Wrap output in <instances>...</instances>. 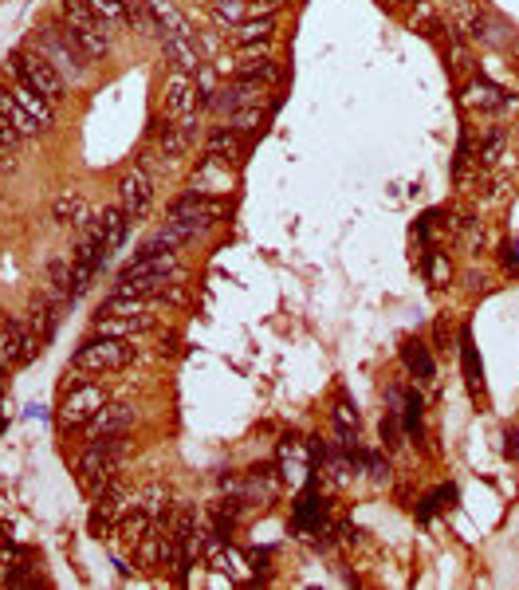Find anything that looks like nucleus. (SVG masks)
<instances>
[{
    "label": "nucleus",
    "instance_id": "39448f33",
    "mask_svg": "<svg viewBox=\"0 0 519 590\" xmlns=\"http://www.w3.org/2000/svg\"><path fill=\"white\" fill-rule=\"evenodd\" d=\"M8 67H12V75H16V83H24V87H32V90H40L43 98H51V103H59L63 98V75L56 71V63L51 59H43L40 51H12V59H8Z\"/></svg>",
    "mask_w": 519,
    "mask_h": 590
},
{
    "label": "nucleus",
    "instance_id": "72a5a7b5",
    "mask_svg": "<svg viewBox=\"0 0 519 590\" xmlns=\"http://www.w3.org/2000/svg\"><path fill=\"white\" fill-rule=\"evenodd\" d=\"M90 8H95L103 20H111V24H118V20H126V0H87Z\"/></svg>",
    "mask_w": 519,
    "mask_h": 590
},
{
    "label": "nucleus",
    "instance_id": "4c0bfd02",
    "mask_svg": "<svg viewBox=\"0 0 519 590\" xmlns=\"http://www.w3.org/2000/svg\"><path fill=\"white\" fill-rule=\"evenodd\" d=\"M504 452L519 460V429H515V425H512V429H504Z\"/></svg>",
    "mask_w": 519,
    "mask_h": 590
},
{
    "label": "nucleus",
    "instance_id": "cd10ccee",
    "mask_svg": "<svg viewBox=\"0 0 519 590\" xmlns=\"http://www.w3.org/2000/svg\"><path fill=\"white\" fill-rule=\"evenodd\" d=\"M504 146H507V130L504 126H488L480 146H476V161L480 166H496V161L504 158Z\"/></svg>",
    "mask_w": 519,
    "mask_h": 590
},
{
    "label": "nucleus",
    "instance_id": "ea45409f",
    "mask_svg": "<svg viewBox=\"0 0 519 590\" xmlns=\"http://www.w3.org/2000/svg\"><path fill=\"white\" fill-rule=\"evenodd\" d=\"M512 260L519 264V240H512V244H507V264H512Z\"/></svg>",
    "mask_w": 519,
    "mask_h": 590
},
{
    "label": "nucleus",
    "instance_id": "0eeeda50",
    "mask_svg": "<svg viewBox=\"0 0 519 590\" xmlns=\"http://www.w3.org/2000/svg\"><path fill=\"white\" fill-rule=\"evenodd\" d=\"M35 51H40L43 59L56 63V71H71V79H83L87 75V51L75 43V35L67 32V24L63 28H48L40 32V43H35Z\"/></svg>",
    "mask_w": 519,
    "mask_h": 590
},
{
    "label": "nucleus",
    "instance_id": "dca6fc26",
    "mask_svg": "<svg viewBox=\"0 0 519 590\" xmlns=\"http://www.w3.org/2000/svg\"><path fill=\"white\" fill-rule=\"evenodd\" d=\"M161 51H166V63L181 75H197L201 71V56H197V43L193 35H181V32H169L161 40Z\"/></svg>",
    "mask_w": 519,
    "mask_h": 590
},
{
    "label": "nucleus",
    "instance_id": "bb28decb",
    "mask_svg": "<svg viewBox=\"0 0 519 590\" xmlns=\"http://www.w3.org/2000/svg\"><path fill=\"white\" fill-rule=\"evenodd\" d=\"M153 311V299H142V295H126V292H114L111 299H103L98 315H145Z\"/></svg>",
    "mask_w": 519,
    "mask_h": 590
},
{
    "label": "nucleus",
    "instance_id": "9b49d317",
    "mask_svg": "<svg viewBox=\"0 0 519 590\" xmlns=\"http://www.w3.org/2000/svg\"><path fill=\"white\" fill-rule=\"evenodd\" d=\"M173 271H177V256H173V252H161V248H150V244H145L138 256L122 264V271H118V284H122V279H145V276H166V279H169Z\"/></svg>",
    "mask_w": 519,
    "mask_h": 590
},
{
    "label": "nucleus",
    "instance_id": "f3484780",
    "mask_svg": "<svg viewBox=\"0 0 519 590\" xmlns=\"http://www.w3.org/2000/svg\"><path fill=\"white\" fill-rule=\"evenodd\" d=\"M130 425H134V410H130V405H111V402H106L103 410H98L83 425V429H87V437L95 441V437H114V433H126Z\"/></svg>",
    "mask_w": 519,
    "mask_h": 590
},
{
    "label": "nucleus",
    "instance_id": "ddd939ff",
    "mask_svg": "<svg viewBox=\"0 0 519 590\" xmlns=\"http://www.w3.org/2000/svg\"><path fill=\"white\" fill-rule=\"evenodd\" d=\"M87 229L98 236V244H103L106 252H114L118 244L126 240V232H130V216L122 213V205H111V208H103L98 216H90Z\"/></svg>",
    "mask_w": 519,
    "mask_h": 590
},
{
    "label": "nucleus",
    "instance_id": "c85d7f7f",
    "mask_svg": "<svg viewBox=\"0 0 519 590\" xmlns=\"http://www.w3.org/2000/svg\"><path fill=\"white\" fill-rule=\"evenodd\" d=\"M279 468H284V476H299V472H307V449L303 441L287 437L279 444Z\"/></svg>",
    "mask_w": 519,
    "mask_h": 590
},
{
    "label": "nucleus",
    "instance_id": "c9c22d12",
    "mask_svg": "<svg viewBox=\"0 0 519 590\" xmlns=\"http://www.w3.org/2000/svg\"><path fill=\"white\" fill-rule=\"evenodd\" d=\"M16 146H20V134H16V126L8 122L4 114H0V150H8V153H12Z\"/></svg>",
    "mask_w": 519,
    "mask_h": 590
},
{
    "label": "nucleus",
    "instance_id": "58836bf2",
    "mask_svg": "<svg viewBox=\"0 0 519 590\" xmlns=\"http://www.w3.org/2000/svg\"><path fill=\"white\" fill-rule=\"evenodd\" d=\"M12 570L16 567H8V559H0V586H12Z\"/></svg>",
    "mask_w": 519,
    "mask_h": 590
},
{
    "label": "nucleus",
    "instance_id": "a211bd4d",
    "mask_svg": "<svg viewBox=\"0 0 519 590\" xmlns=\"http://www.w3.org/2000/svg\"><path fill=\"white\" fill-rule=\"evenodd\" d=\"M263 103V83L260 79H232L229 87L221 90V98H213L216 111H240V106H260Z\"/></svg>",
    "mask_w": 519,
    "mask_h": 590
},
{
    "label": "nucleus",
    "instance_id": "2f4dec72",
    "mask_svg": "<svg viewBox=\"0 0 519 590\" xmlns=\"http://www.w3.org/2000/svg\"><path fill=\"white\" fill-rule=\"evenodd\" d=\"M260 122H263V111H260V106H240V111L229 114V130H236V134L260 130Z\"/></svg>",
    "mask_w": 519,
    "mask_h": 590
},
{
    "label": "nucleus",
    "instance_id": "f257e3e1",
    "mask_svg": "<svg viewBox=\"0 0 519 590\" xmlns=\"http://www.w3.org/2000/svg\"><path fill=\"white\" fill-rule=\"evenodd\" d=\"M126 452V433H114V437H95L79 457V484L87 488L90 496L103 492L106 484L118 480V465H122Z\"/></svg>",
    "mask_w": 519,
    "mask_h": 590
},
{
    "label": "nucleus",
    "instance_id": "c756f323",
    "mask_svg": "<svg viewBox=\"0 0 519 590\" xmlns=\"http://www.w3.org/2000/svg\"><path fill=\"white\" fill-rule=\"evenodd\" d=\"M334 429H339V437L342 441H358V429H362V417H358V410H354L350 402H339L334 405Z\"/></svg>",
    "mask_w": 519,
    "mask_h": 590
},
{
    "label": "nucleus",
    "instance_id": "473e14b6",
    "mask_svg": "<svg viewBox=\"0 0 519 590\" xmlns=\"http://www.w3.org/2000/svg\"><path fill=\"white\" fill-rule=\"evenodd\" d=\"M425 271H429V279H433L436 287L449 284V276H452L449 256H444V252H425Z\"/></svg>",
    "mask_w": 519,
    "mask_h": 590
},
{
    "label": "nucleus",
    "instance_id": "4be33fe9",
    "mask_svg": "<svg viewBox=\"0 0 519 590\" xmlns=\"http://www.w3.org/2000/svg\"><path fill=\"white\" fill-rule=\"evenodd\" d=\"M51 216H56L59 224H75V229H87L95 213H90V205H87L83 193H59L56 205H51Z\"/></svg>",
    "mask_w": 519,
    "mask_h": 590
},
{
    "label": "nucleus",
    "instance_id": "6ab92c4d",
    "mask_svg": "<svg viewBox=\"0 0 519 590\" xmlns=\"http://www.w3.org/2000/svg\"><path fill=\"white\" fill-rule=\"evenodd\" d=\"M153 326V311L145 315H98L95 319V334H111V339H134V334L150 331Z\"/></svg>",
    "mask_w": 519,
    "mask_h": 590
},
{
    "label": "nucleus",
    "instance_id": "7ed1b4c3",
    "mask_svg": "<svg viewBox=\"0 0 519 590\" xmlns=\"http://www.w3.org/2000/svg\"><path fill=\"white\" fill-rule=\"evenodd\" d=\"M138 358V347L130 339H111V334H95L83 347L71 354V366L75 370H90V374H114V370H126Z\"/></svg>",
    "mask_w": 519,
    "mask_h": 590
},
{
    "label": "nucleus",
    "instance_id": "412c9836",
    "mask_svg": "<svg viewBox=\"0 0 519 590\" xmlns=\"http://www.w3.org/2000/svg\"><path fill=\"white\" fill-rule=\"evenodd\" d=\"M208 158L221 161V166H240V158H244V142H240V134L229 130V126L213 130V134H208Z\"/></svg>",
    "mask_w": 519,
    "mask_h": 590
},
{
    "label": "nucleus",
    "instance_id": "9d476101",
    "mask_svg": "<svg viewBox=\"0 0 519 590\" xmlns=\"http://www.w3.org/2000/svg\"><path fill=\"white\" fill-rule=\"evenodd\" d=\"M118 201H122V213L130 216V221H138V216L150 213V205H153L150 174H145V169H130V174L118 181Z\"/></svg>",
    "mask_w": 519,
    "mask_h": 590
},
{
    "label": "nucleus",
    "instance_id": "5701e85b",
    "mask_svg": "<svg viewBox=\"0 0 519 590\" xmlns=\"http://www.w3.org/2000/svg\"><path fill=\"white\" fill-rule=\"evenodd\" d=\"M460 362H464V382H468L472 397H484V366H480V354L472 347V331H460Z\"/></svg>",
    "mask_w": 519,
    "mask_h": 590
},
{
    "label": "nucleus",
    "instance_id": "20e7f679",
    "mask_svg": "<svg viewBox=\"0 0 519 590\" xmlns=\"http://www.w3.org/2000/svg\"><path fill=\"white\" fill-rule=\"evenodd\" d=\"M452 20L457 28L468 35V40L484 43V48H507L512 43V32L499 16H491L480 0H452Z\"/></svg>",
    "mask_w": 519,
    "mask_h": 590
},
{
    "label": "nucleus",
    "instance_id": "a19ab883",
    "mask_svg": "<svg viewBox=\"0 0 519 590\" xmlns=\"http://www.w3.org/2000/svg\"><path fill=\"white\" fill-rule=\"evenodd\" d=\"M4 158H8V150H0V166H4Z\"/></svg>",
    "mask_w": 519,
    "mask_h": 590
},
{
    "label": "nucleus",
    "instance_id": "f8f14e48",
    "mask_svg": "<svg viewBox=\"0 0 519 590\" xmlns=\"http://www.w3.org/2000/svg\"><path fill=\"white\" fill-rule=\"evenodd\" d=\"M161 95H166V114L169 118H189V114H197V106H201V90H197L193 75H181V71H173V75L166 79Z\"/></svg>",
    "mask_w": 519,
    "mask_h": 590
},
{
    "label": "nucleus",
    "instance_id": "f704fd0d",
    "mask_svg": "<svg viewBox=\"0 0 519 590\" xmlns=\"http://www.w3.org/2000/svg\"><path fill=\"white\" fill-rule=\"evenodd\" d=\"M402 417H397L394 410H389L386 417H381V444H386V449H397V444H402Z\"/></svg>",
    "mask_w": 519,
    "mask_h": 590
},
{
    "label": "nucleus",
    "instance_id": "7c9ffc66",
    "mask_svg": "<svg viewBox=\"0 0 519 590\" xmlns=\"http://www.w3.org/2000/svg\"><path fill=\"white\" fill-rule=\"evenodd\" d=\"M276 75H279L276 59H240V67H236V79H260V83H268Z\"/></svg>",
    "mask_w": 519,
    "mask_h": 590
},
{
    "label": "nucleus",
    "instance_id": "4468645a",
    "mask_svg": "<svg viewBox=\"0 0 519 590\" xmlns=\"http://www.w3.org/2000/svg\"><path fill=\"white\" fill-rule=\"evenodd\" d=\"M464 106H468V111H480V114H496V111H507V106H512V95H507L504 87L488 83V79H472V83L464 87Z\"/></svg>",
    "mask_w": 519,
    "mask_h": 590
},
{
    "label": "nucleus",
    "instance_id": "e433bc0d",
    "mask_svg": "<svg viewBox=\"0 0 519 590\" xmlns=\"http://www.w3.org/2000/svg\"><path fill=\"white\" fill-rule=\"evenodd\" d=\"M433 334H436V347H441V350H449V339H452L449 319H436V323H433Z\"/></svg>",
    "mask_w": 519,
    "mask_h": 590
},
{
    "label": "nucleus",
    "instance_id": "6e6552de",
    "mask_svg": "<svg viewBox=\"0 0 519 590\" xmlns=\"http://www.w3.org/2000/svg\"><path fill=\"white\" fill-rule=\"evenodd\" d=\"M221 216H224V197H216V193H197V189H189L185 197H177V201L169 205V221L193 224L197 232H205L208 224H216Z\"/></svg>",
    "mask_w": 519,
    "mask_h": 590
},
{
    "label": "nucleus",
    "instance_id": "79ce46f5",
    "mask_svg": "<svg viewBox=\"0 0 519 590\" xmlns=\"http://www.w3.org/2000/svg\"><path fill=\"white\" fill-rule=\"evenodd\" d=\"M397 4H417V0H397Z\"/></svg>",
    "mask_w": 519,
    "mask_h": 590
},
{
    "label": "nucleus",
    "instance_id": "aec40b11",
    "mask_svg": "<svg viewBox=\"0 0 519 590\" xmlns=\"http://www.w3.org/2000/svg\"><path fill=\"white\" fill-rule=\"evenodd\" d=\"M8 90H12L16 103H20L24 111L35 118V126H40V130H51V122H56V103H51V98H43L40 90H32V87H24V83H12Z\"/></svg>",
    "mask_w": 519,
    "mask_h": 590
},
{
    "label": "nucleus",
    "instance_id": "f03ea898",
    "mask_svg": "<svg viewBox=\"0 0 519 590\" xmlns=\"http://www.w3.org/2000/svg\"><path fill=\"white\" fill-rule=\"evenodd\" d=\"M63 20H67V32L75 35V43L87 51V59H98L111 51L114 43L111 20H103L87 0H63Z\"/></svg>",
    "mask_w": 519,
    "mask_h": 590
},
{
    "label": "nucleus",
    "instance_id": "a878e982",
    "mask_svg": "<svg viewBox=\"0 0 519 590\" xmlns=\"http://www.w3.org/2000/svg\"><path fill=\"white\" fill-rule=\"evenodd\" d=\"M0 114L8 118V122L16 126V134H20V138H32V134H40V126H35V118L24 111L20 103H16L12 98V90L8 87H0Z\"/></svg>",
    "mask_w": 519,
    "mask_h": 590
},
{
    "label": "nucleus",
    "instance_id": "b1692460",
    "mask_svg": "<svg viewBox=\"0 0 519 590\" xmlns=\"http://www.w3.org/2000/svg\"><path fill=\"white\" fill-rule=\"evenodd\" d=\"M402 362H405V370L417 378V382H433V354L429 347H425L421 339H405L402 342Z\"/></svg>",
    "mask_w": 519,
    "mask_h": 590
},
{
    "label": "nucleus",
    "instance_id": "423d86ee",
    "mask_svg": "<svg viewBox=\"0 0 519 590\" xmlns=\"http://www.w3.org/2000/svg\"><path fill=\"white\" fill-rule=\"evenodd\" d=\"M106 405V389L95 382H75L63 389L59 402V425L63 429H83V425Z\"/></svg>",
    "mask_w": 519,
    "mask_h": 590
},
{
    "label": "nucleus",
    "instance_id": "1a4fd4ad",
    "mask_svg": "<svg viewBox=\"0 0 519 590\" xmlns=\"http://www.w3.org/2000/svg\"><path fill=\"white\" fill-rule=\"evenodd\" d=\"M40 354V339L28 331V323L12 319L0 326V366H20V362H32Z\"/></svg>",
    "mask_w": 519,
    "mask_h": 590
},
{
    "label": "nucleus",
    "instance_id": "2eb2a0df",
    "mask_svg": "<svg viewBox=\"0 0 519 590\" xmlns=\"http://www.w3.org/2000/svg\"><path fill=\"white\" fill-rule=\"evenodd\" d=\"M122 500H126V492L118 488V480H114V484H106L103 492H95V504H90V531H95V535L111 531L114 520L122 515Z\"/></svg>",
    "mask_w": 519,
    "mask_h": 590
},
{
    "label": "nucleus",
    "instance_id": "393cba45",
    "mask_svg": "<svg viewBox=\"0 0 519 590\" xmlns=\"http://www.w3.org/2000/svg\"><path fill=\"white\" fill-rule=\"evenodd\" d=\"M271 32H276V20L271 16H263V20H240L229 28V40L240 43V48H248V43H268Z\"/></svg>",
    "mask_w": 519,
    "mask_h": 590
}]
</instances>
